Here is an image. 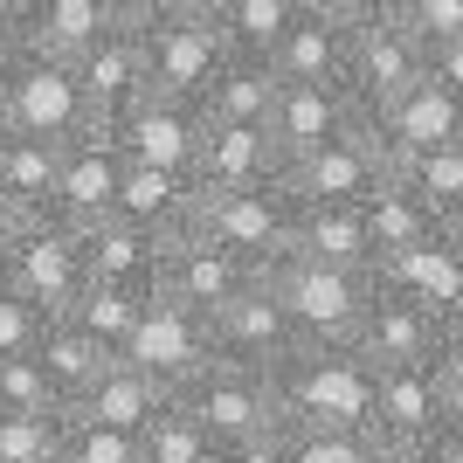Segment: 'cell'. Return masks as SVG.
<instances>
[{
    "mask_svg": "<svg viewBox=\"0 0 463 463\" xmlns=\"http://www.w3.org/2000/svg\"><path fill=\"white\" fill-rule=\"evenodd\" d=\"M277 429H360L367 436L373 367L353 346H290L270 373Z\"/></svg>",
    "mask_w": 463,
    "mask_h": 463,
    "instance_id": "obj_1",
    "label": "cell"
},
{
    "mask_svg": "<svg viewBox=\"0 0 463 463\" xmlns=\"http://www.w3.org/2000/svg\"><path fill=\"white\" fill-rule=\"evenodd\" d=\"M443 429H463V339H449L429 367H381L367 394V436L415 449Z\"/></svg>",
    "mask_w": 463,
    "mask_h": 463,
    "instance_id": "obj_2",
    "label": "cell"
},
{
    "mask_svg": "<svg viewBox=\"0 0 463 463\" xmlns=\"http://www.w3.org/2000/svg\"><path fill=\"white\" fill-rule=\"evenodd\" d=\"M90 270H83V229L56 222V214H28L14 235H0V290H14L21 305H35L42 318L83 298Z\"/></svg>",
    "mask_w": 463,
    "mask_h": 463,
    "instance_id": "obj_3",
    "label": "cell"
},
{
    "mask_svg": "<svg viewBox=\"0 0 463 463\" xmlns=\"http://www.w3.org/2000/svg\"><path fill=\"white\" fill-rule=\"evenodd\" d=\"M263 290L290 318L298 346H346L367 305V277L332 270V263H305V256H270L263 263Z\"/></svg>",
    "mask_w": 463,
    "mask_h": 463,
    "instance_id": "obj_4",
    "label": "cell"
},
{
    "mask_svg": "<svg viewBox=\"0 0 463 463\" xmlns=\"http://www.w3.org/2000/svg\"><path fill=\"white\" fill-rule=\"evenodd\" d=\"M166 402H174L214 449L222 443H250V436H270L277 429L270 381H263L256 367H235V360H201Z\"/></svg>",
    "mask_w": 463,
    "mask_h": 463,
    "instance_id": "obj_5",
    "label": "cell"
},
{
    "mask_svg": "<svg viewBox=\"0 0 463 463\" xmlns=\"http://www.w3.org/2000/svg\"><path fill=\"white\" fill-rule=\"evenodd\" d=\"M381 180H387V159L367 138V118H353L346 132L326 138L318 153H298L277 166V187H284L290 208H360Z\"/></svg>",
    "mask_w": 463,
    "mask_h": 463,
    "instance_id": "obj_6",
    "label": "cell"
},
{
    "mask_svg": "<svg viewBox=\"0 0 463 463\" xmlns=\"http://www.w3.org/2000/svg\"><path fill=\"white\" fill-rule=\"evenodd\" d=\"M180 235H201V242H214V250L242 256V263H270V256H284V235H290V201L284 187H242V194H201L194 187V214Z\"/></svg>",
    "mask_w": 463,
    "mask_h": 463,
    "instance_id": "obj_7",
    "label": "cell"
},
{
    "mask_svg": "<svg viewBox=\"0 0 463 463\" xmlns=\"http://www.w3.org/2000/svg\"><path fill=\"white\" fill-rule=\"evenodd\" d=\"M0 62H7V97H14V132L49 138V146H70V138L97 132L70 62L35 56V49H7V42H0Z\"/></svg>",
    "mask_w": 463,
    "mask_h": 463,
    "instance_id": "obj_8",
    "label": "cell"
},
{
    "mask_svg": "<svg viewBox=\"0 0 463 463\" xmlns=\"http://www.w3.org/2000/svg\"><path fill=\"white\" fill-rule=\"evenodd\" d=\"M422 42L408 35L394 14H360L346 21V56H339V83H346V97L360 104V118L381 111V104H394V97L408 90V83L422 77Z\"/></svg>",
    "mask_w": 463,
    "mask_h": 463,
    "instance_id": "obj_9",
    "label": "cell"
},
{
    "mask_svg": "<svg viewBox=\"0 0 463 463\" xmlns=\"http://www.w3.org/2000/svg\"><path fill=\"white\" fill-rule=\"evenodd\" d=\"M138 49H146V90L153 97H194L208 90V77L229 62V42L214 21H187V14H138Z\"/></svg>",
    "mask_w": 463,
    "mask_h": 463,
    "instance_id": "obj_10",
    "label": "cell"
},
{
    "mask_svg": "<svg viewBox=\"0 0 463 463\" xmlns=\"http://www.w3.org/2000/svg\"><path fill=\"white\" fill-rule=\"evenodd\" d=\"M256 277H263L256 263H242V256H229V250H214V242H201V235H166V242H159L153 290L166 298V305L194 311V318H214V311L235 305Z\"/></svg>",
    "mask_w": 463,
    "mask_h": 463,
    "instance_id": "obj_11",
    "label": "cell"
},
{
    "mask_svg": "<svg viewBox=\"0 0 463 463\" xmlns=\"http://www.w3.org/2000/svg\"><path fill=\"white\" fill-rule=\"evenodd\" d=\"M449 339H463V326H443V318H429L422 305H408L394 290L367 284V305H360V326H353L346 346L381 373V367H429Z\"/></svg>",
    "mask_w": 463,
    "mask_h": 463,
    "instance_id": "obj_12",
    "label": "cell"
},
{
    "mask_svg": "<svg viewBox=\"0 0 463 463\" xmlns=\"http://www.w3.org/2000/svg\"><path fill=\"white\" fill-rule=\"evenodd\" d=\"M367 138L381 146V159L394 166V159L408 153H429V146H449V138H463V111H457V83L443 77H415L394 104H381V111H367Z\"/></svg>",
    "mask_w": 463,
    "mask_h": 463,
    "instance_id": "obj_13",
    "label": "cell"
},
{
    "mask_svg": "<svg viewBox=\"0 0 463 463\" xmlns=\"http://www.w3.org/2000/svg\"><path fill=\"white\" fill-rule=\"evenodd\" d=\"M463 235H429V242H415V250H394L381 256L367 270V284L394 290V298H408V305H422L429 318H443V326H463Z\"/></svg>",
    "mask_w": 463,
    "mask_h": 463,
    "instance_id": "obj_14",
    "label": "cell"
},
{
    "mask_svg": "<svg viewBox=\"0 0 463 463\" xmlns=\"http://www.w3.org/2000/svg\"><path fill=\"white\" fill-rule=\"evenodd\" d=\"M118 360H132V367L146 373L153 387H166V394H174V387L187 381L201 360H214V346H208V318H194V311L166 305V298L153 290V305L138 311V326L125 332Z\"/></svg>",
    "mask_w": 463,
    "mask_h": 463,
    "instance_id": "obj_15",
    "label": "cell"
},
{
    "mask_svg": "<svg viewBox=\"0 0 463 463\" xmlns=\"http://www.w3.org/2000/svg\"><path fill=\"white\" fill-rule=\"evenodd\" d=\"M77 90H83V111H90V125L104 132V125H118V118L132 111L138 97H146V49H138V14H125L118 28H104V35L83 49L77 62Z\"/></svg>",
    "mask_w": 463,
    "mask_h": 463,
    "instance_id": "obj_16",
    "label": "cell"
},
{
    "mask_svg": "<svg viewBox=\"0 0 463 463\" xmlns=\"http://www.w3.org/2000/svg\"><path fill=\"white\" fill-rule=\"evenodd\" d=\"M104 132H111V146L132 159V166H166V174L194 180V146H201V111H194V104L146 90L132 111L118 118V125H104Z\"/></svg>",
    "mask_w": 463,
    "mask_h": 463,
    "instance_id": "obj_17",
    "label": "cell"
},
{
    "mask_svg": "<svg viewBox=\"0 0 463 463\" xmlns=\"http://www.w3.org/2000/svg\"><path fill=\"white\" fill-rule=\"evenodd\" d=\"M125 7L118 0H14L7 14V49H35V56L77 62L104 28H118Z\"/></svg>",
    "mask_w": 463,
    "mask_h": 463,
    "instance_id": "obj_18",
    "label": "cell"
},
{
    "mask_svg": "<svg viewBox=\"0 0 463 463\" xmlns=\"http://www.w3.org/2000/svg\"><path fill=\"white\" fill-rule=\"evenodd\" d=\"M118 174H125V153L111 146V132H83L56 153V201L49 214L70 222V229H97L118 201Z\"/></svg>",
    "mask_w": 463,
    "mask_h": 463,
    "instance_id": "obj_19",
    "label": "cell"
},
{
    "mask_svg": "<svg viewBox=\"0 0 463 463\" xmlns=\"http://www.w3.org/2000/svg\"><path fill=\"white\" fill-rule=\"evenodd\" d=\"M208 346H214V360H235V367L270 373L277 360L298 346V332H290V318L270 305V290H263V277H256L235 305H222L208 318Z\"/></svg>",
    "mask_w": 463,
    "mask_h": 463,
    "instance_id": "obj_20",
    "label": "cell"
},
{
    "mask_svg": "<svg viewBox=\"0 0 463 463\" xmlns=\"http://www.w3.org/2000/svg\"><path fill=\"white\" fill-rule=\"evenodd\" d=\"M277 146L263 125H208L201 118V146H194V187L201 194H242L277 180Z\"/></svg>",
    "mask_w": 463,
    "mask_h": 463,
    "instance_id": "obj_21",
    "label": "cell"
},
{
    "mask_svg": "<svg viewBox=\"0 0 463 463\" xmlns=\"http://www.w3.org/2000/svg\"><path fill=\"white\" fill-rule=\"evenodd\" d=\"M353 118H360V104L346 97V83H284L263 132H270L277 159H298V153H318L326 138H339Z\"/></svg>",
    "mask_w": 463,
    "mask_h": 463,
    "instance_id": "obj_22",
    "label": "cell"
},
{
    "mask_svg": "<svg viewBox=\"0 0 463 463\" xmlns=\"http://www.w3.org/2000/svg\"><path fill=\"white\" fill-rule=\"evenodd\" d=\"M339 56H346V14L305 7V14H290L284 42L270 49V70L277 83H339Z\"/></svg>",
    "mask_w": 463,
    "mask_h": 463,
    "instance_id": "obj_23",
    "label": "cell"
},
{
    "mask_svg": "<svg viewBox=\"0 0 463 463\" xmlns=\"http://www.w3.org/2000/svg\"><path fill=\"white\" fill-rule=\"evenodd\" d=\"M284 256H305V263H332V270H373L367 250V222L360 208H290V235Z\"/></svg>",
    "mask_w": 463,
    "mask_h": 463,
    "instance_id": "obj_24",
    "label": "cell"
},
{
    "mask_svg": "<svg viewBox=\"0 0 463 463\" xmlns=\"http://www.w3.org/2000/svg\"><path fill=\"white\" fill-rule=\"evenodd\" d=\"M111 214H125V222H138L146 235H180L194 214V180L187 174H166V166H132L125 159V174H118V201Z\"/></svg>",
    "mask_w": 463,
    "mask_h": 463,
    "instance_id": "obj_25",
    "label": "cell"
},
{
    "mask_svg": "<svg viewBox=\"0 0 463 463\" xmlns=\"http://www.w3.org/2000/svg\"><path fill=\"white\" fill-rule=\"evenodd\" d=\"M387 174H394V187H402L436 229H457L463 235V138L429 146V153H408V159H394Z\"/></svg>",
    "mask_w": 463,
    "mask_h": 463,
    "instance_id": "obj_26",
    "label": "cell"
},
{
    "mask_svg": "<svg viewBox=\"0 0 463 463\" xmlns=\"http://www.w3.org/2000/svg\"><path fill=\"white\" fill-rule=\"evenodd\" d=\"M28 360L42 367V381L56 387V402L70 408L83 387H90L97 373L118 360V353H111V346H97L90 332L70 326V318H42V332H35V346H28Z\"/></svg>",
    "mask_w": 463,
    "mask_h": 463,
    "instance_id": "obj_27",
    "label": "cell"
},
{
    "mask_svg": "<svg viewBox=\"0 0 463 463\" xmlns=\"http://www.w3.org/2000/svg\"><path fill=\"white\" fill-rule=\"evenodd\" d=\"M83 270H90V284H138V290H153L159 235H146L138 222H125V214H104L97 229H83Z\"/></svg>",
    "mask_w": 463,
    "mask_h": 463,
    "instance_id": "obj_28",
    "label": "cell"
},
{
    "mask_svg": "<svg viewBox=\"0 0 463 463\" xmlns=\"http://www.w3.org/2000/svg\"><path fill=\"white\" fill-rule=\"evenodd\" d=\"M277 70L270 62H256V56H229L222 70L208 77V90L194 97V111L208 118V125H263L277 104Z\"/></svg>",
    "mask_w": 463,
    "mask_h": 463,
    "instance_id": "obj_29",
    "label": "cell"
},
{
    "mask_svg": "<svg viewBox=\"0 0 463 463\" xmlns=\"http://www.w3.org/2000/svg\"><path fill=\"white\" fill-rule=\"evenodd\" d=\"M159 402H166V387H153L132 360H111L62 415H70V422H97V429H138Z\"/></svg>",
    "mask_w": 463,
    "mask_h": 463,
    "instance_id": "obj_30",
    "label": "cell"
},
{
    "mask_svg": "<svg viewBox=\"0 0 463 463\" xmlns=\"http://www.w3.org/2000/svg\"><path fill=\"white\" fill-rule=\"evenodd\" d=\"M360 222H367V250H373V263H381V256H394V250H415V242H429V235H443L402 187H394V174H387L381 187L360 201ZM449 235H457V229H449Z\"/></svg>",
    "mask_w": 463,
    "mask_h": 463,
    "instance_id": "obj_31",
    "label": "cell"
},
{
    "mask_svg": "<svg viewBox=\"0 0 463 463\" xmlns=\"http://www.w3.org/2000/svg\"><path fill=\"white\" fill-rule=\"evenodd\" d=\"M56 153L62 146L28 138V132L0 138V187L21 201V214H49V201H56Z\"/></svg>",
    "mask_w": 463,
    "mask_h": 463,
    "instance_id": "obj_32",
    "label": "cell"
},
{
    "mask_svg": "<svg viewBox=\"0 0 463 463\" xmlns=\"http://www.w3.org/2000/svg\"><path fill=\"white\" fill-rule=\"evenodd\" d=\"M290 14H298L290 0H214V28L229 42V56H256V62H270Z\"/></svg>",
    "mask_w": 463,
    "mask_h": 463,
    "instance_id": "obj_33",
    "label": "cell"
},
{
    "mask_svg": "<svg viewBox=\"0 0 463 463\" xmlns=\"http://www.w3.org/2000/svg\"><path fill=\"white\" fill-rule=\"evenodd\" d=\"M153 305V290H138V284H83V298L70 311H62V318H70V326H83L97 339V346H125V332L138 326V311Z\"/></svg>",
    "mask_w": 463,
    "mask_h": 463,
    "instance_id": "obj_34",
    "label": "cell"
},
{
    "mask_svg": "<svg viewBox=\"0 0 463 463\" xmlns=\"http://www.w3.org/2000/svg\"><path fill=\"white\" fill-rule=\"evenodd\" d=\"M138 463H214V443L180 415L174 402H159L138 422Z\"/></svg>",
    "mask_w": 463,
    "mask_h": 463,
    "instance_id": "obj_35",
    "label": "cell"
},
{
    "mask_svg": "<svg viewBox=\"0 0 463 463\" xmlns=\"http://www.w3.org/2000/svg\"><path fill=\"white\" fill-rule=\"evenodd\" d=\"M277 457L284 463H360L367 436L360 429H277Z\"/></svg>",
    "mask_w": 463,
    "mask_h": 463,
    "instance_id": "obj_36",
    "label": "cell"
},
{
    "mask_svg": "<svg viewBox=\"0 0 463 463\" xmlns=\"http://www.w3.org/2000/svg\"><path fill=\"white\" fill-rule=\"evenodd\" d=\"M62 415H0V463H56Z\"/></svg>",
    "mask_w": 463,
    "mask_h": 463,
    "instance_id": "obj_37",
    "label": "cell"
},
{
    "mask_svg": "<svg viewBox=\"0 0 463 463\" xmlns=\"http://www.w3.org/2000/svg\"><path fill=\"white\" fill-rule=\"evenodd\" d=\"M387 14L422 42V56H429V49L463 42V0H387Z\"/></svg>",
    "mask_w": 463,
    "mask_h": 463,
    "instance_id": "obj_38",
    "label": "cell"
},
{
    "mask_svg": "<svg viewBox=\"0 0 463 463\" xmlns=\"http://www.w3.org/2000/svg\"><path fill=\"white\" fill-rule=\"evenodd\" d=\"M56 463H138V429H97L62 415V457Z\"/></svg>",
    "mask_w": 463,
    "mask_h": 463,
    "instance_id": "obj_39",
    "label": "cell"
},
{
    "mask_svg": "<svg viewBox=\"0 0 463 463\" xmlns=\"http://www.w3.org/2000/svg\"><path fill=\"white\" fill-rule=\"evenodd\" d=\"M0 415H62L56 387L42 381V367L28 360V353L0 360Z\"/></svg>",
    "mask_w": 463,
    "mask_h": 463,
    "instance_id": "obj_40",
    "label": "cell"
},
{
    "mask_svg": "<svg viewBox=\"0 0 463 463\" xmlns=\"http://www.w3.org/2000/svg\"><path fill=\"white\" fill-rule=\"evenodd\" d=\"M35 332H42V311H35V305H21L14 290H0V360L28 353V346H35Z\"/></svg>",
    "mask_w": 463,
    "mask_h": 463,
    "instance_id": "obj_41",
    "label": "cell"
},
{
    "mask_svg": "<svg viewBox=\"0 0 463 463\" xmlns=\"http://www.w3.org/2000/svg\"><path fill=\"white\" fill-rule=\"evenodd\" d=\"M214 463H284V457H277V429H270V436H250V443H222Z\"/></svg>",
    "mask_w": 463,
    "mask_h": 463,
    "instance_id": "obj_42",
    "label": "cell"
},
{
    "mask_svg": "<svg viewBox=\"0 0 463 463\" xmlns=\"http://www.w3.org/2000/svg\"><path fill=\"white\" fill-rule=\"evenodd\" d=\"M415 463H463V429H443V436H429V443L408 449Z\"/></svg>",
    "mask_w": 463,
    "mask_h": 463,
    "instance_id": "obj_43",
    "label": "cell"
},
{
    "mask_svg": "<svg viewBox=\"0 0 463 463\" xmlns=\"http://www.w3.org/2000/svg\"><path fill=\"white\" fill-rule=\"evenodd\" d=\"M146 14H187V21H214V0H146Z\"/></svg>",
    "mask_w": 463,
    "mask_h": 463,
    "instance_id": "obj_44",
    "label": "cell"
},
{
    "mask_svg": "<svg viewBox=\"0 0 463 463\" xmlns=\"http://www.w3.org/2000/svg\"><path fill=\"white\" fill-rule=\"evenodd\" d=\"M332 14H346V21H360V14H387V0H326Z\"/></svg>",
    "mask_w": 463,
    "mask_h": 463,
    "instance_id": "obj_45",
    "label": "cell"
},
{
    "mask_svg": "<svg viewBox=\"0 0 463 463\" xmlns=\"http://www.w3.org/2000/svg\"><path fill=\"white\" fill-rule=\"evenodd\" d=\"M21 222H28V214H21V201H14V194H7V187H0V235H14Z\"/></svg>",
    "mask_w": 463,
    "mask_h": 463,
    "instance_id": "obj_46",
    "label": "cell"
},
{
    "mask_svg": "<svg viewBox=\"0 0 463 463\" xmlns=\"http://www.w3.org/2000/svg\"><path fill=\"white\" fill-rule=\"evenodd\" d=\"M360 463H415V457H408V449H394V443H373V436H367V457H360Z\"/></svg>",
    "mask_w": 463,
    "mask_h": 463,
    "instance_id": "obj_47",
    "label": "cell"
},
{
    "mask_svg": "<svg viewBox=\"0 0 463 463\" xmlns=\"http://www.w3.org/2000/svg\"><path fill=\"white\" fill-rule=\"evenodd\" d=\"M14 132V97H7V62H0V138Z\"/></svg>",
    "mask_w": 463,
    "mask_h": 463,
    "instance_id": "obj_48",
    "label": "cell"
},
{
    "mask_svg": "<svg viewBox=\"0 0 463 463\" xmlns=\"http://www.w3.org/2000/svg\"><path fill=\"white\" fill-rule=\"evenodd\" d=\"M7 14H14V0H0V42H7Z\"/></svg>",
    "mask_w": 463,
    "mask_h": 463,
    "instance_id": "obj_49",
    "label": "cell"
},
{
    "mask_svg": "<svg viewBox=\"0 0 463 463\" xmlns=\"http://www.w3.org/2000/svg\"><path fill=\"white\" fill-rule=\"evenodd\" d=\"M118 7H125V14H146V0H118Z\"/></svg>",
    "mask_w": 463,
    "mask_h": 463,
    "instance_id": "obj_50",
    "label": "cell"
},
{
    "mask_svg": "<svg viewBox=\"0 0 463 463\" xmlns=\"http://www.w3.org/2000/svg\"><path fill=\"white\" fill-rule=\"evenodd\" d=\"M290 7H298V14H305V7H326V0H290Z\"/></svg>",
    "mask_w": 463,
    "mask_h": 463,
    "instance_id": "obj_51",
    "label": "cell"
}]
</instances>
